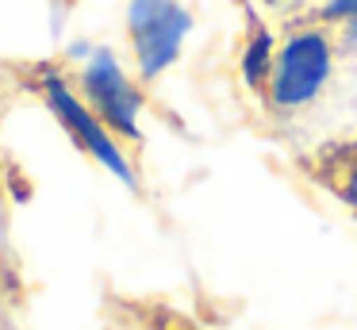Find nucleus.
<instances>
[{
    "label": "nucleus",
    "mask_w": 357,
    "mask_h": 330,
    "mask_svg": "<svg viewBox=\"0 0 357 330\" xmlns=\"http://www.w3.org/2000/svg\"><path fill=\"white\" fill-rule=\"evenodd\" d=\"M334 69V50L326 31H296V35L284 38V46L277 50V61H273L269 73V100L280 112H296V107L311 104L319 92L326 89Z\"/></svg>",
    "instance_id": "nucleus-1"
},
{
    "label": "nucleus",
    "mask_w": 357,
    "mask_h": 330,
    "mask_svg": "<svg viewBox=\"0 0 357 330\" xmlns=\"http://www.w3.org/2000/svg\"><path fill=\"white\" fill-rule=\"evenodd\" d=\"M127 27H131L139 73L150 81V77L165 73L177 61L181 43L192 31V15L177 0H131V8H127Z\"/></svg>",
    "instance_id": "nucleus-2"
},
{
    "label": "nucleus",
    "mask_w": 357,
    "mask_h": 330,
    "mask_svg": "<svg viewBox=\"0 0 357 330\" xmlns=\"http://www.w3.org/2000/svg\"><path fill=\"white\" fill-rule=\"evenodd\" d=\"M81 81H85V92H89V100H93V107H96V119L108 123L112 130H119V135H127V138H139L142 96H139V89L127 81L123 69H119L116 54L96 50L93 58H89Z\"/></svg>",
    "instance_id": "nucleus-3"
},
{
    "label": "nucleus",
    "mask_w": 357,
    "mask_h": 330,
    "mask_svg": "<svg viewBox=\"0 0 357 330\" xmlns=\"http://www.w3.org/2000/svg\"><path fill=\"white\" fill-rule=\"evenodd\" d=\"M47 104L54 107V115L62 119V127L70 130V135L77 138V142L85 146V150L93 153L96 161H100V165H108L112 173L119 177V181L135 188V173H131V165H127V158L119 153L116 138H112L108 130H104V123L96 119V115L89 112V107L81 104V100L73 96L70 89H66L62 77H54V73L47 77Z\"/></svg>",
    "instance_id": "nucleus-4"
},
{
    "label": "nucleus",
    "mask_w": 357,
    "mask_h": 330,
    "mask_svg": "<svg viewBox=\"0 0 357 330\" xmlns=\"http://www.w3.org/2000/svg\"><path fill=\"white\" fill-rule=\"evenodd\" d=\"M273 61H277L273 35H269V31H257V35L246 43V50H242V81H246L254 92H261L265 84H269Z\"/></svg>",
    "instance_id": "nucleus-5"
},
{
    "label": "nucleus",
    "mask_w": 357,
    "mask_h": 330,
    "mask_svg": "<svg viewBox=\"0 0 357 330\" xmlns=\"http://www.w3.org/2000/svg\"><path fill=\"white\" fill-rule=\"evenodd\" d=\"M323 20L346 23V38H349V43H357V0H326Z\"/></svg>",
    "instance_id": "nucleus-6"
},
{
    "label": "nucleus",
    "mask_w": 357,
    "mask_h": 330,
    "mask_svg": "<svg viewBox=\"0 0 357 330\" xmlns=\"http://www.w3.org/2000/svg\"><path fill=\"white\" fill-rule=\"evenodd\" d=\"M338 192H342V200L357 211V150H354V158H349L346 173H342V181H338Z\"/></svg>",
    "instance_id": "nucleus-7"
}]
</instances>
